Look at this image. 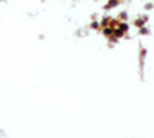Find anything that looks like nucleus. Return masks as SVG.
<instances>
[{
  "label": "nucleus",
  "mask_w": 154,
  "mask_h": 138,
  "mask_svg": "<svg viewBox=\"0 0 154 138\" xmlns=\"http://www.w3.org/2000/svg\"><path fill=\"white\" fill-rule=\"evenodd\" d=\"M105 34H106L108 37H110V34H113V31H111V29H105Z\"/></svg>",
  "instance_id": "1"
}]
</instances>
